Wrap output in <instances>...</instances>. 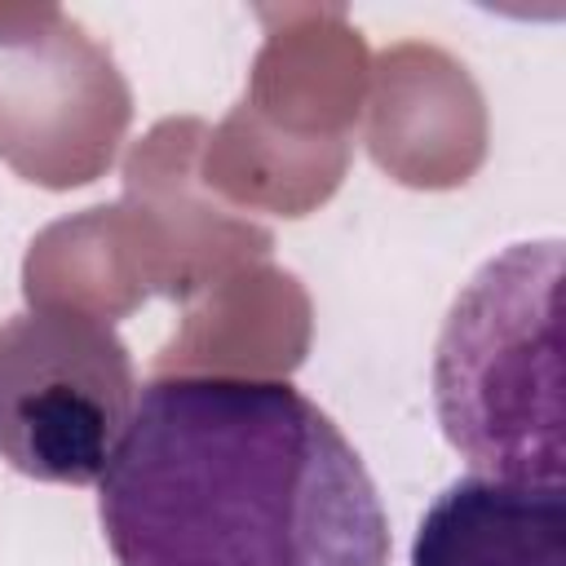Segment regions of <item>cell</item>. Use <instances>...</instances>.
<instances>
[{"instance_id": "cell-1", "label": "cell", "mask_w": 566, "mask_h": 566, "mask_svg": "<svg viewBox=\"0 0 566 566\" xmlns=\"http://www.w3.org/2000/svg\"><path fill=\"white\" fill-rule=\"evenodd\" d=\"M97 517L119 566H389L367 464L287 380L155 376Z\"/></svg>"}, {"instance_id": "cell-2", "label": "cell", "mask_w": 566, "mask_h": 566, "mask_svg": "<svg viewBox=\"0 0 566 566\" xmlns=\"http://www.w3.org/2000/svg\"><path fill=\"white\" fill-rule=\"evenodd\" d=\"M562 239L509 243L451 301L433 345L447 442L482 473L562 486Z\"/></svg>"}, {"instance_id": "cell-3", "label": "cell", "mask_w": 566, "mask_h": 566, "mask_svg": "<svg viewBox=\"0 0 566 566\" xmlns=\"http://www.w3.org/2000/svg\"><path fill=\"white\" fill-rule=\"evenodd\" d=\"M133 358L111 323L27 310L0 323V460L35 482H97L128 416Z\"/></svg>"}, {"instance_id": "cell-4", "label": "cell", "mask_w": 566, "mask_h": 566, "mask_svg": "<svg viewBox=\"0 0 566 566\" xmlns=\"http://www.w3.org/2000/svg\"><path fill=\"white\" fill-rule=\"evenodd\" d=\"M133 88L111 49L57 4H0V164L75 190L115 164Z\"/></svg>"}, {"instance_id": "cell-5", "label": "cell", "mask_w": 566, "mask_h": 566, "mask_svg": "<svg viewBox=\"0 0 566 566\" xmlns=\"http://www.w3.org/2000/svg\"><path fill=\"white\" fill-rule=\"evenodd\" d=\"M486 102L460 57L429 40L389 44L367 71V155L411 190H455L486 159Z\"/></svg>"}, {"instance_id": "cell-6", "label": "cell", "mask_w": 566, "mask_h": 566, "mask_svg": "<svg viewBox=\"0 0 566 566\" xmlns=\"http://www.w3.org/2000/svg\"><path fill=\"white\" fill-rule=\"evenodd\" d=\"M208 124L199 115L159 119L124 159V203L150 226L164 256V296L190 301L208 283L270 256L274 234L226 208L199 181Z\"/></svg>"}, {"instance_id": "cell-7", "label": "cell", "mask_w": 566, "mask_h": 566, "mask_svg": "<svg viewBox=\"0 0 566 566\" xmlns=\"http://www.w3.org/2000/svg\"><path fill=\"white\" fill-rule=\"evenodd\" d=\"M256 18L265 44L234 106L287 142H349L371 71L349 13L340 4H265Z\"/></svg>"}, {"instance_id": "cell-8", "label": "cell", "mask_w": 566, "mask_h": 566, "mask_svg": "<svg viewBox=\"0 0 566 566\" xmlns=\"http://www.w3.org/2000/svg\"><path fill=\"white\" fill-rule=\"evenodd\" d=\"M314 336V305L296 274L243 265L186 301L177 332L155 354L159 376L287 380Z\"/></svg>"}, {"instance_id": "cell-9", "label": "cell", "mask_w": 566, "mask_h": 566, "mask_svg": "<svg viewBox=\"0 0 566 566\" xmlns=\"http://www.w3.org/2000/svg\"><path fill=\"white\" fill-rule=\"evenodd\" d=\"M155 292L164 296V256L124 199L44 226L22 261V296L49 314L115 323Z\"/></svg>"}, {"instance_id": "cell-10", "label": "cell", "mask_w": 566, "mask_h": 566, "mask_svg": "<svg viewBox=\"0 0 566 566\" xmlns=\"http://www.w3.org/2000/svg\"><path fill=\"white\" fill-rule=\"evenodd\" d=\"M411 566H566L562 486L482 473L451 482L420 517Z\"/></svg>"}, {"instance_id": "cell-11", "label": "cell", "mask_w": 566, "mask_h": 566, "mask_svg": "<svg viewBox=\"0 0 566 566\" xmlns=\"http://www.w3.org/2000/svg\"><path fill=\"white\" fill-rule=\"evenodd\" d=\"M349 142H287L234 106L208 128L199 150V181L234 212L305 217L323 208L349 168Z\"/></svg>"}]
</instances>
